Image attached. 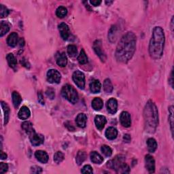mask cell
Here are the masks:
<instances>
[{"mask_svg":"<svg viewBox=\"0 0 174 174\" xmlns=\"http://www.w3.org/2000/svg\"><path fill=\"white\" fill-rule=\"evenodd\" d=\"M136 49V36L133 32H127L122 37L116 50V58L126 63L134 56Z\"/></svg>","mask_w":174,"mask_h":174,"instance_id":"cell-1","label":"cell"},{"mask_svg":"<svg viewBox=\"0 0 174 174\" xmlns=\"http://www.w3.org/2000/svg\"><path fill=\"white\" fill-rule=\"evenodd\" d=\"M165 37L164 31L161 27H155L152 32L149 44V53L153 59H159L162 57L164 50Z\"/></svg>","mask_w":174,"mask_h":174,"instance_id":"cell-2","label":"cell"},{"mask_svg":"<svg viewBox=\"0 0 174 174\" xmlns=\"http://www.w3.org/2000/svg\"><path fill=\"white\" fill-rule=\"evenodd\" d=\"M144 117L146 131L152 134L155 133L159 124L158 110L152 101H148L144 110Z\"/></svg>","mask_w":174,"mask_h":174,"instance_id":"cell-3","label":"cell"},{"mask_svg":"<svg viewBox=\"0 0 174 174\" xmlns=\"http://www.w3.org/2000/svg\"><path fill=\"white\" fill-rule=\"evenodd\" d=\"M61 94L63 97L69 101L70 103L75 104L78 101V94L75 88L70 84H66L62 88Z\"/></svg>","mask_w":174,"mask_h":174,"instance_id":"cell-4","label":"cell"},{"mask_svg":"<svg viewBox=\"0 0 174 174\" xmlns=\"http://www.w3.org/2000/svg\"><path fill=\"white\" fill-rule=\"evenodd\" d=\"M72 78L78 87L84 89L85 87V76L82 71L79 70L75 71L72 75Z\"/></svg>","mask_w":174,"mask_h":174,"instance_id":"cell-5","label":"cell"},{"mask_svg":"<svg viewBox=\"0 0 174 174\" xmlns=\"http://www.w3.org/2000/svg\"><path fill=\"white\" fill-rule=\"evenodd\" d=\"M61 76L60 73L56 70H50L47 72V80L50 83L58 84L60 83Z\"/></svg>","mask_w":174,"mask_h":174,"instance_id":"cell-6","label":"cell"},{"mask_svg":"<svg viewBox=\"0 0 174 174\" xmlns=\"http://www.w3.org/2000/svg\"><path fill=\"white\" fill-rule=\"evenodd\" d=\"M125 163V156L122 155L117 156L116 157L108 162V166L111 169H115L116 171Z\"/></svg>","mask_w":174,"mask_h":174,"instance_id":"cell-7","label":"cell"},{"mask_svg":"<svg viewBox=\"0 0 174 174\" xmlns=\"http://www.w3.org/2000/svg\"><path fill=\"white\" fill-rule=\"evenodd\" d=\"M145 165L149 173H154L155 172V161L153 156L147 155L145 157Z\"/></svg>","mask_w":174,"mask_h":174,"instance_id":"cell-8","label":"cell"},{"mask_svg":"<svg viewBox=\"0 0 174 174\" xmlns=\"http://www.w3.org/2000/svg\"><path fill=\"white\" fill-rule=\"evenodd\" d=\"M30 141L32 144L34 146H37L42 144L44 142V138L42 135L37 134L34 132L31 135H29Z\"/></svg>","mask_w":174,"mask_h":174,"instance_id":"cell-9","label":"cell"},{"mask_svg":"<svg viewBox=\"0 0 174 174\" xmlns=\"http://www.w3.org/2000/svg\"><path fill=\"white\" fill-rule=\"evenodd\" d=\"M107 110L109 113L114 114L118 110V102L114 98H111L107 101L106 104Z\"/></svg>","mask_w":174,"mask_h":174,"instance_id":"cell-10","label":"cell"},{"mask_svg":"<svg viewBox=\"0 0 174 174\" xmlns=\"http://www.w3.org/2000/svg\"><path fill=\"white\" fill-rule=\"evenodd\" d=\"M93 49L95 52L97 53V55L100 57L101 61H105L106 57H105V54H104L103 50H102V46L101 42L100 40H96L93 44Z\"/></svg>","mask_w":174,"mask_h":174,"instance_id":"cell-11","label":"cell"},{"mask_svg":"<svg viewBox=\"0 0 174 174\" xmlns=\"http://www.w3.org/2000/svg\"><path fill=\"white\" fill-rule=\"evenodd\" d=\"M121 125L125 127H129L131 125V116L127 112H122L120 116Z\"/></svg>","mask_w":174,"mask_h":174,"instance_id":"cell-12","label":"cell"},{"mask_svg":"<svg viewBox=\"0 0 174 174\" xmlns=\"http://www.w3.org/2000/svg\"><path fill=\"white\" fill-rule=\"evenodd\" d=\"M59 30L61 34V36L64 40H67L68 37L70 36V28L67 24L62 23L59 25Z\"/></svg>","mask_w":174,"mask_h":174,"instance_id":"cell-13","label":"cell"},{"mask_svg":"<svg viewBox=\"0 0 174 174\" xmlns=\"http://www.w3.org/2000/svg\"><path fill=\"white\" fill-rule=\"evenodd\" d=\"M107 120L105 117L101 115H97L95 118V123L96 125V127L99 130L101 131L106 125Z\"/></svg>","mask_w":174,"mask_h":174,"instance_id":"cell-14","label":"cell"},{"mask_svg":"<svg viewBox=\"0 0 174 174\" xmlns=\"http://www.w3.org/2000/svg\"><path fill=\"white\" fill-rule=\"evenodd\" d=\"M19 41L18 34L15 32H12L9 35L7 38V44L10 47H15Z\"/></svg>","mask_w":174,"mask_h":174,"instance_id":"cell-15","label":"cell"},{"mask_svg":"<svg viewBox=\"0 0 174 174\" xmlns=\"http://www.w3.org/2000/svg\"><path fill=\"white\" fill-rule=\"evenodd\" d=\"M35 156L40 163H46L49 161V155L45 151H37L35 153Z\"/></svg>","mask_w":174,"mask_h":174,"instance_id":"cell-16","label":"cell"},{"mask_svg":"<svg viewBox=\"0 0 174 174\" xmlns=\"http://www.w3.org/2000/svg\"><path fill=\"white\" fill-rule=\"evenodd\" d=\"M87 121V117L86 114L84 113L79 114L77 116V117L76 118V124L78 127L80 128H84L86 127Z\"/></svg>","mask_w":174,"mask_h":174,"instance_id":"cell-17","label":"cell"},{"mask_svg":"<svg viewBox=\"0 0 174 174\" xmlns=\"http://www.w3.org/2000/svg\"><path fill=\"white\" fill-rule=\"evenodd\" d=\"M31 115V112L27 106H23L20 109L18 113V117L21 120H26Z\"/></svg>","mask_w":174,"mask_h":174,"instance_id":"cell-18","label":"cell"},{"mask_svg":"<svg viewBox=\"0 0 174 174\" xmlns=\"http://www.w3.org/2000/svg\"><path fill=\"white\" fill-rule=\"evenodd\" d=\"M118 135V131L117 129L114 127H109L107 129L106 131H105V137L107 139H110V140H113L116 139Z\"/></svg>","mask_w":174,"mask_h":174,"instance_id":"cell-19","label":"cell"},{"mask_svg":"<svg viewBox=\"0 0 174 174\" xmlns=\"http://www.w3.org/2000/svg\"><path fill=\"white\" fill-rule=\"evenodd\" d=\"M101 88V84L100 80H95L90 84V90L93 93H100Z\"/></svg>","mask_w":174,"mask_h":174,"instance_id":"cell-20","label":"cell"},{"mask_svg":"<svg viewBox=\"0 0 174 174\" xmlns=\"http://www.w3.org/2000/svg\"><path fill=\"white\" fill-rule=\"evenodd\" d=\"M1 106L2 108L3 114H4V125H6L8 123L10 118V108L8 104L3 101H1Z\"/></svg>","mask_w":174,"mask_h":174,"instance_id":"cell-21","label":"cell"},{"mask_svg":"<svg viewBox=\"0 0 174 174\" xmlns=\"http://www.w3.org/2000/svg\"><path fill=\"white\" fill-rule=\"evenodd\" d=\"M90 157L91 161L95 163V164H100V163L104 161V158L98 152L95 151L91 152Z\"/></svg>","mask_w":174,"mask_h":174,"instance_id":"cell-22","label":"cell"},{"mask_svg":"<svg viewBox=\"0 0 174 174\" xmlns=\"http://www.w3.org/2000/svg\"><path fill=\"white\" fill-rule=\"evenodd\" d=\"M57 63L58 64V66L62 67H64L67 66V59L66 54L63 53L59 54V56L57 58Z\"/></svg>","mask_w":174,"mask_h":174,"instance_id":"cell-23","label":"cell"},{"mask_svg":"<svg viewBox=\"0 0 174 174\" xmlns=\"http://www.w3.org/2000/svg\"><path fill=\"white\" fill-rule=\"evenodd\" d=\"M12 102L13 105L15 108H18L20 103L22 101V98L20 97V94L16 91H14L12 94Z\"/></svg>","mask_w":174,"mask_h":174,"instance_id":"cell-24","label":"cell"},{"mask_svg":"<svg viewBox=\"0 0 174 174\" xmlns=\"http://www.w3.org/2000/svg\"><path fill=\"white\" fill-rule=\"evenodd\" d=\"M104 106V102L100 97H96L92 101V107L95 110H100Z\"/></svg>","mask_w":174,"mask_h":174,"instance_id":"cell-25","label":"cell"},{"mask_svg":"<svg viewBox=\"0 0 174 174\" xmlns=\"http://www.w3.org/2000/svg\"><path fill=\"white\" fill-rule=\"evenodd\" d=\"M148 151L151 153L155 152L157 148V142L154 138H149L147 140Z\"/></svg>","mask_w":174,"mask_h":174,"instance_id":"cell-26","label":"cell"},{"mask_svg":"<svg viewBox=\"0 0 174 174\" xmlns=\"http://www.w3.org/2000/svg\"><path fill=\"white\" fill-rule=\"evenodd\" d=\"M22 128L25 131V132L29 135H31L32 134H33L34 132H36L33 127V125L30 122L28 121L23 122L22 124Z\"/></svg>","mask_w":174,"mask_h":174,"instance_id":"cell-27","label":"cell"},{"mask_svg":"<svg viewBox=\"0 0 174 174\" xmlns=\"http://www.w3.org/2000/svg\"><path fill=\"white\" fill-rule=\"evenodd\" d=\"M10 25L5 21H1L0 23V36L2 37L9 32Z\"/></svg>","mask_w":174,"mask_h":174,"instance_id":"cell-28","label":"cell"},{"mask_svg":"<svg viewBox=\"0 0 174 174\" xmlns=\"http://www.w3.org/2000/svg\"><path fill=\"white\" fill-rule=\"evenodd\" d=\"M6 59H7V61H8V63L9 66L10 67L13 68V69H15V68L16 67L17 61L15 57L14 56V54L12 53H9L8 55H7Z\"/></svg>","mask_w":174,"mask_h":174,"instance_id":"cell-29","label":"cell"},{"mask_svg":"<svg viewBox=\"0 0 174 174\" xmlns=\"http://www.w3.org/2000/svg\"><path fill=\"white\" fill-rule=\"evenodd\" d=\"M87 159V154L86 152L83 151H80L78 152L77 156H76V163H78V165H81L85 160Z\"/></svg>","mask_w":174,"mask_h":174,"instance_id":"cell-30","label":"cell"},{"mask_svg":"<svg viewBox=\"0 0 174 174\" xmlns=\"http://www.w3.org/2000/svg\"><path fill=\"white\" fill-rule=\"evenodd\" d=\"M104 90L108 93H110L113 91V85L110 79H105L104 82Z\"/></svg>","mask_w":174,"mask_h":174,"instance_id":"cell-31","label":"cell"},{"mask_svg":"<svg viewBox=\"0 0 174 174\" xmlns=\"http://www.w3.org/2000/svg\"><path fill=\"white\" fill-rule=\"evenodd\" d=\"M78 61L81 65H84L86 64L88 62V57L85 51L82 49L80 51V53L79 54V56L78 57Z\"/></svg>","mask_w":174,"mask_h":174,"instance_id":"cell-32","label":"cell"},{"mask_svg":"<svg viewBox=\"0 0 174 174\" xmlns=\"http://www.w3.org/2000/svg\"><path fill=\"white\" fill-rule=\"evenodd\" d=\"M67 10L64 6H59L56 10V15L59 17V18H64L65 16L67 15Z\"/></svg>","mask_w":174,"mask_h":174,"instance_id":"cell-33","label":"cell"},{"mask_svg":"<svg viewBox=\"0 0 174 174\" xmlns=\"http://www.w3.org/2000/svg\"><path fill=\"white\" fill-rule=\"evenodd\" d=\"M117 28L116 27H112L110 29V31L108 33V39L110 40L111 42H115L116 39H117V31H116Z\"/></svg>","mask_w":174,"mask_h":174,"instance_id":"cell-34","label":"cell"},{"mask_svg":"<svg viewBox=\"0 0 174 174\" xmlns=\"http://www.w3.org/2000/svg\"><path fill=\"white\" fill-rule=\"evenodd\" d=\"M116 172L118 173H129L130 172V168H129L128 165L124 163L121 166L119 167L118 169Z\"/></svg>","mask_w":174,"mask_h":174,"instance_id":"cell-35","label":"cell"},{"mask_svg":"<svg viewBox=\"0 0 174 174\" xmlns=\"http://www.w3.org/2000/svg\"><path fill=\"white\" fill-rule=\"evenodd\" d=\"M78 50L75 45H69L67 46V53L70 57H74L77 54Z\"/></svg>","mask_w":174,"mask_h":174,"instance_id":"cell-36","label":"cell"},{"mask_svg":"<svg viewBox=\"0 0 174 174\" xmlns=\"http://www.w3.org/2000/svg\"><path fill=\"white\" fill-rule=\"evenodd\" d=\"M64 160V155L62 152L58 151L54 155V161L57 164H59Z\"/></svg>","mask_w":174,"mask_h":174,"instance_id":"cell-37","label":"cell"},{"mask_svg":"<svg viewBox=\"0 0 174 174\" xmlns=\"http://www.w3.org/2000/svg\"><path fill=\"white\" fill-rule=\"evenodd\" d=\"M169 121L171 125V130L172 133V135H173V107L171 106L169 109Z\"/></svg>","mask_w":174,"mask_h":174,"instance_id":"cell-38","label":"cell"},{"mask_svg":"<svg viewBox=\"0 0 174 174\" xmlns=\"http://www.w3.org/2000/svg\"><path fill=\"white\" fill-rule=\"evenodd\" d=\"M101 151L103 152V154L106 156H110L112 155V150L107 145L102 146Z\"/></svg>","mask_w":174,"mask_h":174,"instance_id":"cell-39","label":"cell"},{"mask_svg":"<svg viewBox=\"0 0 174 174\" xmlns=\"http://www.w3.org/2000/svg\"><path fill=\"white\" fill-rule=\"evenodd\" d=\"M8 14H9L8 10L2 4L0 5V16H1V18L6 17L8 15Z\"/></svg>","mask_w":174,"mask_h":174,"instance_id":"cell-40","label":"cell"},{"mask_svg":"<svg viewBox=\"0 0 174 174\" xmlns=\"http://www.w3.org/2000/svg\"><path fill=\"white\" fill-rule=\"evenodd\" d=\"M81 172L83 173H93V171L91 165H87L83 167V168L81 170Z\"/></svg>","mask_w":174,"mask_h":174,"instance_id":"cell-41","label":"cell"},{"mask_svg":"<svg viewBox=\"0 0 174 174\" xmlns=\"http://www.w3.org/2000/svg\"><path fill=\"white\" fill-rule=\"evenodd\" d=\"M46 94L47 97H49L50 100H53L54 97H55V93H54V91L53 88H49V89H47V91H46Z\"/></svg>","mask_w":174,"mask_h":174,"instance_id":"cell-42","label":"cell"},{"mask_svg":"<svg viewBox=\"0 0 174 174\" xmlns=\"http://www.w3.org/2000/svg\"><path fill=\"white\" fill-rule=\"evenodd\" d=\"M8 169V165L4 163H0V173H6Z\"/></svg>","mask_w":174,"mask_h":174,"instance_id":"cell-43","label":"cell"},{"mask_svg":"<svg viewBox=\"0 0 174 174\" xmlns=\"http://www.w3.org/2000/svg\"><path fill=\"white\" fill-rule=\"evenodd\" d=\"M31 172L33 173H41L42 172V169L38 166H33L31 168Z\"/></svg>","mask_w":174,"mask_h":174,"instance_id":"cell-44","label":"cell"},{"mask_svg":"<svg viewBox=\"0 0 174 174\" xmlns=\"http://www.w3.org/2000/svg\"><path fill=\"white\" fill-rule=\"evenodd\" d=\"M37 100H38L39 103L42 105H44V97L42 93L41 92H39L38 94H37Z\"/></svg>","mask_w":174,"mask_h":174,"instance_id":"cell-45","label":"cell"},{"mask_svg":"<svg viewBox=\"0 0 174 174\" xmlns=\"http://www.w3.org/2000/svg\"><path fill=\"white\" fill-rule=\"evenodd\" d=\"M90 3L94 6H98L101 3V1H100V0H93V1L91 0Z\"/></svg>","mask_w":174,"mask_h":174,"instance_id":"cell-46","label":"cell"},{"mask_svg":"<svg viewBox=\"0 0 174 174\" xmlns=\"http://www.w3.org/2000/svg\"><path fill=\"white\" fill-rule=\"evenodd\" d=\"M131 136L129 135V134H125L124 135V138H123V139H124V141L125 142H131Z\"/></svg>","mask_w":174,"mask_h":174,"instance_id":"cell-47","label":"cell"},{"mask_svg":"<svg viewBox=\"0 0 174 174\" xmlns=\"http://www.w3.org/2000/svg\"><path fill=\"white\" fill-rule=\"evenodd\" d=\"M7 155L6 154V153L3 152L2 151H1V159L2 160H4V159H7Z\"/></svg>","mask_w":174,"mask_h":174,"instance_id":"cell-48","label":"cell"},{"mask_svg":"<svg viewBox=\"0 0 174 174\" xmlns=\"http://www.w3.org/2000/svg\"><path fill=\"white\" fill-rule=\"evenodd\" d=\"M24 44H25V41H24L23 38H20L19 40V45L20 46H23Z\"/></svg>","mask_w":174,"mask_h":174,"instance_id":"cell-49","label":"cell"},{"mask_svg":"<svg viewBox=\"0 0 174 174\" xmlns=\"http://www.w3.org/2000/svg\"><path fill=\"white\" fill-rule=\"evenodd\" d=\"M170 83L172 84V87H173V71L171 74V80H170Z\"/></svg>","mask_w":174,"mask_h":174,"instance_id":"cell-50","label":"cell"},{"mask_svg":"<svg viewBox=\"0 0 174 174\" xmlns=\"http://www.w3.org/2000/svg\"><path fill=\"white\" fill-rule=\"evenodd\" d=\"M112 3H113V1H109V2L106 1V2H105V3H106V4L108 5V6H110V4H112Z\"/></svg>","mask_w":174,"mask_h":174,"instance_id":"cell-51","label":"cell"},{"mask_svg":"<svg viewBox=\"0 0 174 174\" xmlns=\"http://www.w3.org/2000/svg\"><path fill=\"white\" fill-rule=\"evenodd\" d=\"M173 17H172V21H171V25H172V31H173Z\"/></svg>","mask_w":174,"mask_h":174,"instance_id":"cell-52","label":"cell"}]
</instances>
